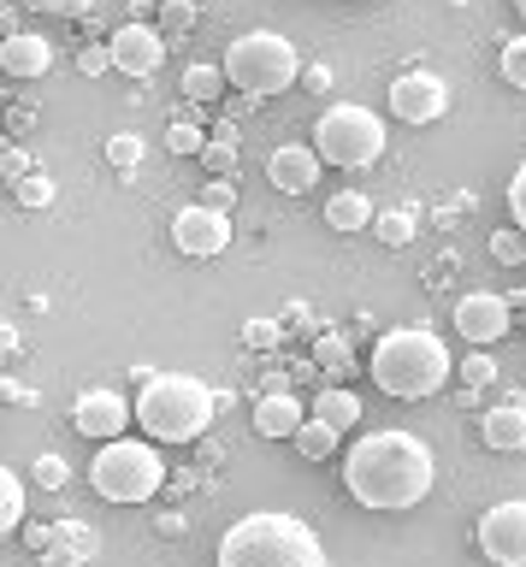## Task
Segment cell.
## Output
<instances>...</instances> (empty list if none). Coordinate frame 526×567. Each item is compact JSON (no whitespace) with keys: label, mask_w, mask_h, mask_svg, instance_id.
Returning <instances> with one entry per match:
<instances>
[{"label":"cell","mask_w":526,"mask_h":567,"mask_svg":"<svg viewBox=\"0 0 526 567\" xmlns=\"http://www.w3.org/2000/svg\"><path fill=\"white\" fill-rule=\"evenodd\" d=\"M219 83H225V65H189L184 71V95L189 101H214Z\"/></svg>","instance_id":"484cf974"},{"label":"cell","mask_w":526,"mask_h":567,"mask_svg":"<svg viewBox=\"0 0 526 567\" xmlns=\"http://www.w3.org/2000/svg\"><path fill=\"white\" fill-rule=\"evenodd\" d=\"M131 414H136V408L118 396V390H83L78 408H72V425L83 437H95V443H113V437H125Z\"/></svg>","instance_id":"4fadbf2b"},{"label":"cell","mask_w":526,"mask_h":567,"mask_svg":"<svg viewBox=\"0 0 526 567\" xmlns=\"http://www.w3.org/2000/svg\"><path fill=\"white\" fill-rule=\"evenodd\" d=\"M515 12H520V24H526V0H515Z\"/></svg>","instance_id":"b9f144b4"},{"label":"cell","mask_w":526,"mask_h":567,"mask_svg":"<svg viewBox=\"0 0 526 567\" xmlns=\"http://www.w3.org/2000/svg\"><path fill=\"white\" fill-rule=\"evenodd\" d=\"M302 83L313 89V95H326V89H331V65H308V71H302Z\"/></svg>","instance_id":"74e56055"},{"label":"cell","mask_w":526,"mask_h":567,"mask_svg":"<svg viewBox=\"0 0 526 567\" xmlns=\"http://www.w3.org/2000/svg\"><path fill=\"white\" fill-rule=\"evenodd\" d=\"M278 337H285V331H278V319H249V326H243V343H249V349H272Z\"/></svg>","instance_id":"e575fe53"},{"label":"cell","mask_w":526,"mask_h":567,"mask_svg":"<svg viewBox=\"0 0 526 567\" xmlns=\"http://www.w3.org/2000/svg\"><path fill=\"white\" fill-rule=\"evenodd\" d=\"M491 379H497V367H491L485 354H473V361L462 367V384H467V390H479V384H491Z\"/></svg>","instance_id":"8d00e7d4"},{"label":"cell","mask_w":526,"mask_h":567,"mask_svg":"<svg viewBox=\"0 0 526 567\" xmlns=\"http://www.w3.org/2000/svg\"><path fill=\"white\" fill-rule=\"evenodd\" d=\"M338 425H326V420H302V432H296L290 443H296V450H302V461H331V455H338Z\"/></svg>","instance_id":"ffe728a7"},{"label":"cell","mask_w":526,"mask_h":567,"mask_svg":"<svg viewBox=\"0 0 526 567\" xmlns=\"http://www.w3.org/2000/svg\"><path fill=\"white\" fill-rule=\"evenodd\" d=\"M166 65V35L161 24H143V18H131V24L113 30V71L118 78H154V71Z\"/></svg>","instance_id":"7c38bea8"},{"label":"cell","mask_w":526,"mask_h":567,"mask_svg":"<svg viewBox=\"0 0 526 567\" xmlns=\"http://www.w3.org/2000/svg\"><path fill=\"white\" fill-rule=\"evenodd\" d=\"M12 195H19V207H48V202H54V184H48L42 172H30V177L12 184Z\"/></svg>","instance_id":"f546056e"},{"label":"cell","mask_w":526,"mask_h":567,"mask_svg":"<svg viewBox=\"0 0 526 567\" xmlns=\"http://www.w3.org/2000/svg\"><path fill=\"white\" fill-rule=\"evenodd\" d=\"M432 450L414 432H367L343 461V485L361 508L396 514L432 491Z\"/></svg>","instance_id":"6da1fadb"},{"label":"cell","mask_w":526,"mask_h":567,"mask_svg":"<svg viewBox=\"0 0 526 567\" xmlns=\"http://www.w3.org/2000/svg\"><path fill=\"white\" fill-rule=\"evenodd\" d=\"M202 207L231 213V207H237V184H231V177H207V184H202Z\"/></svg>","instance_id":"d6a6232c"},{"label":"cell","mask_w":526,"mask_h":567,"mask_svg":"<svg viewBox=\"0 0 526 567\" xmlns=\"http://www.w3.org/2000/svg\"><path fill=\"white\" fill-rule=\"evenodd\" d=\"M497 71H503V83L526 89V30H520V35H508V42H503V53H497Z\"/></svg>","instance_id":"4316f807"},{"label":"cell","mask_w":526,"mask_h":567,"mask_svg":"<svg viewBox=\"0 0 526 567\" xmlns=\"http://www.w3.org/2000/svg\"><path fill=\"white\" fill-rule=\"evenodd\" d=\"M473 538H479L485 561L491 567H526V503H491L479 514V526H473Z\"/></svg>","instance_id":"ba28073f"},{"label":"cell","mask_w":526,"mask_h":567,"mask_svg":"<svg viewBox=\"0 0 526 567\" xmlns=\"http://www.w3.org/2000/svg\"><path fill=\"white\" fill-rule=\"evenodd\" d=\"M202 159H207V172H214V177H231L237 172V124H219V131L207 136Z\"/></svg>","instance_id":"7402d4cb"},{"label":"cell","mask_w":526,"mask_h":567,"mask_svg":"<svg viewBox=\"0 0 526 567\" xmlns=\"http://www.w3.org/2000/svg\"><path fill=\"white\" fill-rule=\"evenodd\" d=\"M48 65H54V48H48L37 30L0 35V71H7V78H48Z\"/></svg>","instance_id":"9a60e30c"},{"label":"cell","mask_w":526,"mask_h":567,"mask_svg":"<svg viewBox=\"0 0 526 567\" xmlns=\"http://www.w3.org/2000/svg\"><path fill=\"white\" fill-rule=\"evenodd\" d=\"M196 18H202L196 0H161V35H166V42H172V35H189V30H196Z\"/></svg>","instance_id":"cb8c5ba5"},{"label":"cell","mask_w":526,"mask_h":567,"mask_svg":"<svg viewBox=\"0 0 526 567\" xmlns=\"http://www.w3.org/2000/svg\"><path fill=\"white\" fill-rule=\"evenodd\" d=\"M508 213H515V225L526 230V166L508 177Z\"/></svg>","instance_id":"d590c367"},{"label":"cell","mask_w":526,"mask_h":567,"mask_svg":"<svg viewBox=\"0 0 526 567\" xmlns=\"http://www.w3.org/2000/svg\"><path fill=\"white\" fill-rule=\"evenodd\" d=\"M78 71H83V78H107V71H113V42L83 48V53H78Z\"/></svg>","instance_id":"1f68e13d"},{"label":"cell","mask_w":526,"mask_h":567,"mask_svg":"<svg viewBox=\"0 0 526 567\" xmlns=\"http://www.w3.org/2000/svg\"><path fill=\"white\" fill-rule=\"evenodd\" d=\"M302 402H296V396H285V390H272V396H260L255 402V432L260 437H296V432H302Z\"/></svg>","instance_id":"e0dca14e"},{"label":"cell","mask_w":526,"mask_h":567,"mask_svg":"<svg viewBox=\"0 0 526 567\" xmlns=\"http://www.w3.org/2000/svg\"><path fill=\"white\" fill-rule=\"evenodd\" d=\"M313 361H320L331 379H349V367H355V354H349V343L338 331H320V343H313Z\"/></svg>","instance_id":"603a6c76"},{"label":"cell","mask_w":526,"mask_h":567,"mask_svg":"<svg viewBox=\"0 0 526 567\" xmlns=\"http://www.w3.org/2000/svg\"><path fill=\"white\" fill-rule=\"evenodd\" d=\"M479 437H485V450H497V455H515V450H526V408H520V402L485 408Z\"/></svg>","instance_id":"2e32d148"},{"label":"cell","mask_w":526,"mask_h":567,"mask_svg":"<svg viewBox=\"0 0 526 567\" xmlns=\"http://www.w3.org/2000/svg\"><path fill=\"white\" fill-rule=\"evenodd\" d=\"M491 260H497V266H526V230L520 225L491 230Z\"/></svg>","instance_id":"d4e9b609"},{"label":"cell","mask_w":526,"mask_h":567,"mask_svg":"<svg viewBox=\"0 0 526 567\" xmlns=\"http://www.w3.org/2000/svg\"><path fill=\"white\" fill-rule=\"evenodd\" d=\"M313 148H320L326 166L361 172L384 154V118L367 113V106H331V113L313 124Z\"/></svg>","instance_id":"52a82bcc"},{"label":"cell","mask_w":526,"mask_h":567,"mask_svg":"<svg viewBox=\"0 0 526 567\" xmlns=\"http://www.w3.org/2000/svg\"><path fill=\"white\" fill-rule=\"evenodd\" d=\"M296 78H302V53H296L278 30H249L225 48V83H237L249 101L285 95Z\"/></svg>","instance_id":"5b68a950"},{"label":"cell","mask_w":526,"mask_h":567,"mask_svg":"<svg viewBox=\"0 0 526 567\" xmlns=\"http://www.w3.org/2000/svg\"><path fill=\"white\" fill-rule=\"evenodd\" d=\"M455 331H462L473 349H491L497 337L515 331V301L497 296V290H473V296L455 301Z\"/></svg>","instance_id":"9c48e42d"},{"label":"cell","mask_w":526,"mask_h":567,"mask_svg":"<svg viewBox=\"0 0 526 567\" xmlns=\"http://www.w3.org/2000/svg\"><path fill=\"white\" fill-rule=\"evenodd\" d=\"M172 243H178V255L189 260H214L231 248V213H219V207H184L178 219H172Z\"/></svg>","instance_id":"30bf717a"},{"label":"cell","mask_w":526,"mask_h":567,"mask_svg":"<svg viewBox=\"0 0 526 567\" xmlns=\"http://www.w3.org/2000/svg\"><path fill=\"white\" fill-rule=\"evenodd\" d=\"M90 485H95V496H107V503H148V496L166 485V461L154 443L113 437V443H101V455L90 461Z\"/></svg>","instance_id":"8992f818"},{"label":"cell","mask_w":526,"mask_h":567,"mask_svg":"<svg viewBox=\"0 0 526 567\" xmlns=\"http://www.w3.org/2000/svg\"><path fill=\"white\" fill-rule=\"evenodd\" d=\"M391 113L402 124H437L450 113V83L432 71H402V78H391Z\"/></svg>","instance_id":"8fae6325"},{"label":"cell","mask_w":526,"mask_h":567,"mask_svg":"<svg viewBox=\"0 0 526 567\" xmlns=\"http://www.w3.org/2000/svg\"><path fill=\"white\" fill-rule=\"evenodd\" d=\"M166 148L178 154V159H196V154L207 148V131H202V124H189V118H178V124L166 131Z\"/></svg>","instance_id":"83f0119b"},{"label":"cell","mask_w":526,"mask_h":567,"mask_svg":"<svg viewBox=\"0 0 526 567\" xmlns=\"http://www.w3.org/2000/svg\"><path fill=\"white\" fill-rule=\"evenodd\" d=\"M214 414H219V396L202 379H189V372H161L136 396V425L154 443H196L214 425Z\"/></svg>","instance_id":"277c9868"},{"label":"cell","mask_w":526,"mask_h":567,"mask_svg":"<svg viewBox=\"0 0 526 567\" xmlns=\"http://www.w3.org/2000/svg\"><path fill=\"white\" fill-rule=\"evenodd\" d=\"M0 172H7V184H19L37 172V159H30V148H0Z\"/></svg>","instance_id":"836d02e7"},{"label":"cell","mask_w":526,"mask_h":567,"mask_svg":"<svg viewBox=\"0 0 526 567\" xmlns=\"http://www.w3.org/2000/svg\"><path fill=\"white\" fill-rule=\"evenodd\" d=\"M320 148H308V142H285V148H272V159H267V177L285 195H308L313 184H320Z\"/></svg>","instance_id":"5bb4252c"},{"label":"cell","mask_w":526,"mask_h":567,"mask_svg":"<svg viewBox=\"0 0 526 567\" xmlns=\"http://www.w3.org/2000/svg\"><path fill=\"white\" fill-rule=\"evenodd\" d=\"M37 478H42V485H60V478H65V467H60L54 455H42V461H37Z\"/></svg>","instance_id":"f35d334b"},{"label":"cell","mask_w":526,"mask_h":567,"mask_svg":"<svg viewBox=\"0 0 526 567\" xmlns=\"http://www.w3.org/2000/svg\"><path fill=\"white\" fill-rule=\"evenodd\" d=\"M107 159L118 172H136V159H143V136H131V131H118L113 142H107Z\"/></svg>","instance_id":"4dcf8cb0"},{"label":"cell","mask_w":526,"mask_h":567,"mask_svg":"<svg viewBox=\"0 0 526 567\" xmlns=\"http://www.w3.org/2000/svg\"><path fill=\"white\" fill-rule=\"evenodd\" d=\"M313 420H326V425H338V432H349V425L361 420V396H355V390H343V384H326L320 396H313Z\"/></svg>","instance_id":"d6986e66"},{"label":"cell","mask_w":526,"mask_h":567,"mask_svg":"<svg viewBox=\"0 0 526 567\" xmlns=\"http://www.w3.org/2000/svg\"><path fill=\"white\" fill-rule=\"evenodd\" d=\"M0 35H19V12L12 7H0Z\"/></svg>","instance_id":"ab89813d"},{"label":"cell","mask_w":526,"mask_h":567,"mask_svg":"<svg viewBox=\"0 0 526 567\" xmlns=\"http://www.w3.org/2000/svg\"><path fill=\"white\" fill-rule=\"evenodd\" d=\"M508 301H515V308H520V313H526V296H508Z\"/></svg>","instance_id":"60d3db41"},{"label":"cell","mask_w":526,"mask_h":567,"mask_svg":"<svg viewBox=\"0 0 526 567\" xmlns=\"http://www.w3.org/2000/svg\"><path fill=\"white\" fill-rule=\"evenodd\" d=\"M379 243L384 248H402V243H414V213L409 207H402V213H379Z\"/></svg>","instance_id":"f1b7e54d"},{"label":"cell","mask_w":526,"mask_h":567,"mask_svg":"<svg viewBox=\"0 0 526 567\" xmlns=\"http://www.w3.org/2000/svg\"><path fill=\"white\" fill-rule=\"evenodd\" d=\"M219 567H326V549L296 514H249L219 538Z\"/></svg>","instance_id":"3957f363"},{"label":"cell","mask_w":526,"mask_h":567,"mask_svg":"<svg viewBox=\"0 0 526 567\" xmlns=\"http://www.w3.org/2000/svg\"><path fill=\"white\" fill-rule=\"evenodd\" d=\"M373 219H379V213H373V202H367L361 189H338L326 202V225L338 230V237H355V230H367Z\"/></svg>","instance_id":"ac0fdd59"},{"label":"cell","mask_w":526,"mask_h":567,"mask_svg":"<svg viewBox=\"0 0 526 567\" xmlns=\"http://www.w3.org/2000/svg\"><path fill=\"white\" fill-rule=\"evenodd\" d=\"M24 526V478L12 467H0V538Z\"/></svg>","instance_id":"44dd1931"},{"label":"cell","mask_w":526,"mask_h":567,"mask_svg":"<svg viewBox=\"0 0 526 567\" xmlns=\"http://www.w3.org/2000/svg\"><path fill=\"white\" fill-rule=\"evenodd\" d=\"M373 384L384 396H402V402H420V396H437L455 372V354L444 349V337L426 331V326H402V331H384L373 343Z\"/></svg>","instance_id":"7a4b0ae2"}]
</instances>
